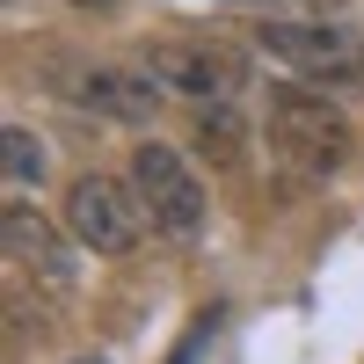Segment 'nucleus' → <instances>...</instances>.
Segmentation results:
<instances>
[{"label":"nucleus","mask_w":364,"mask_h":364,"mask_svg":"<svg viewBox=\"0 0 364 364\" xmlns=\"http://www.w3.org/2000/svg\"><path fill=\"white\" fill-rule=\"evenodd\" d=\"M262 132H269V154H277L284 168H299V175H314V182L343 175L350 154H357V124L328 95H314V80L306 87H269Z\"/></svg>","instance_id":"1"},{"label":"nucleus","mask_w":364,"mask_h":364,"mask_svg":"<svg viewBox=\"0 0 364 364\" xmlns=\"http://www.w3.org/2000/svg\"><path fill=\"white\" fill-rule=\"evenodd\" d=\"M58 219H66V233L80 240L87 255H132L139 240H146V226H154L132 182L95 175V168L66 182V211H58Z\"/></svg>","instance_id":"2"},{"label":"nucleus","mask_w":364,"mask_h":364,"mask_svg":"<svg viewBox=\"0 0 364 364\" xmlns=\"http://www.w3.org/2000/svg\"><path fill=\"white\" fill-rule=\"evenodd\" d=\"M255 51L269 66H284L291 80H314V87H357L364 80V37L328 29V22H262Z\"/></svg>","instance_id":"3"},{"label":"nucleus","mask_w":364,"mask_h":364,"mask_svg":"<svg viewBox=\"0 0 364 364\" xmlns=\"http://www.w3.org/2000/svg\"><path fill=\"white\" fill-rule=\"evenodd\" d=\"M132 190L146 204V219H154V233H168V240H197L204 233L211 197H204V182L190 175V161L175 146H161V139L132 146Z\"/></svg>","instance_id":"4"},{"label":"nucleus","mask_w":364,"mask_h":364,"mask_svg":"<svg viewBox=\"0 0 364 364\" xmlns=\"http://www.w3.org/2000/svg\"><path fill=\"white\" fill-rule=\"evenodd\" d=\"M58 80V95H66L73 109H95L109 117V124H146L161 102H168V87L146 73V66H95V58H66V66H51Z\"/></svg>","instance_id":"5"},{"label":"nucleus","mask_w":364,"mask_h":364,"mask_svg":"<svg viewBox=\"0 0 364 364\" xmlns=\"http://www.w3.org/2000/svg\"><path fill=\"white\" fill-rule=\"evenodd\" d=\"M146 73H154L168 95H190V102H240L248 58L219 51V44H154L146 51Z\"/></svg>","instance_id":"6"},{"label":"nucleus","mask_w":364,"mask_h":364,"mask_svg":"<svg viewBox=\"0 0 364 364\" xmlns=\"http://www.w3.org/2000/svg\"><path fill=\"white\" fill-rule=\"evenodd\" d=\"M0 226H8V255L29 262V269H44L51 284H73V255L58 248V233L37 219V204H29V190L8 197V211H0Z\"/></svg>","instance_id":"7"},{"label":"nucleus","mask_w":364,"mask_h":364,"mask_svg":"<svg viewBox=\"0 0 364 364\" xmlns=\"http://www.w3.org/2000/svg\"><path fill=\"white\" fill-rule=\"evenodd\" d=\"M197 139L211 146V161H240V102H197Z\"/></svg>","instance_id":"8"},{"label":"nucleus","mask_w":364,"mask_h":364,"mask_svg":"<svg viewBox=\"0 0 364 364\" xmlns=\"http://www.w3.org/2000/svg\"><path fill=\"white\" fill-rule=\"evenodd\" d=\"M8 190H37L44 182V168H51V154H44V139L37 132H22V124H8Z\"/></svg>","instance_id":"9"},{"label":"nucleus","mask_w":364,"mask_h":364,"mask_svg":"<svg viewBox=\"0 0 364 364\" xmlns=\"http://www.w3.org/2000/svg\"><path fill=\"white\" fill-rule=\"evenodd\" d=\"M204 343H211V314H204V321L190 328V343H182V350H175L168 364H197V357H204Z\"/></svg>","instance_id":"10"},{"label":"nucleus","mask_w":364,"mask_h":364,"mask_svg":"<svg viewBox=\"0 0 364 364\" xmlns=\"http://www.w3.org/2000/svg\"><path fill=\"white\" fill-rule=\"evenodd\" d=\"M233 8H284V0H233Z\"/></svg>","instance_id":"11"},{"label":"nucleus","mask_w":364,"mask_h":364,"mask_svg":"<svg viewBox=\"0 0 364 364\" xmlns=\"http://www.w3.org/2000/svg\"><path fill=\"white\" fill-rule=\"evenodd\" d=\"M73 8H117V0H73Z\"/></svg>","instance_id":"12"},{"label":"nucleus","mask_w":364,"mask_h":364,"mask_svg":"<svg viewBox=\"0 0 364 364\" xmlns=\"http://www.w3.org/2000/svg\"><path fill=\"white\" fill-rule=\"evenodd\" d=\"M80 364H95V357H80Z\"/></svg>","instance_id":"13"}]
</instances>
